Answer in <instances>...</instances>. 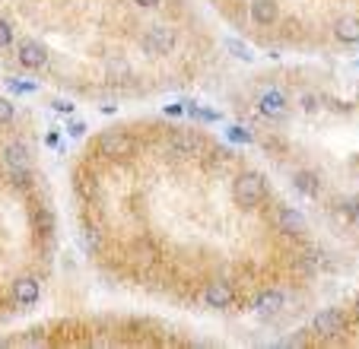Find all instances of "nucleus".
<instances>
[{
	"mask_svg": "<svg viewBox=\"0 0 359 349\" xmlns=\"http://www.w3.org/2000/svg\"><path fill=\"white\" fill-rule=\"evenodd\" d=\"M302 108L305 111H315V108H318V99H315V95H302Z\"/></svg>",
	"mask_w": 359,
	"mask_h": 349,
	"instance_id": "19",
	"label": "nucleus"
},
{
	"mask_svg": "<svg viewBox=\"0 0 359 349\" xmlns=\"http://www.w3.org/2000/svg\"><path fill=\"white\" fill-rule=\"evenodd\" d=\"M169 149H172L175 156H201L203 140H201L197 134H191V130H172Z\"/></svg>",
	"mask_w": 359,
	"mask_h": 349,
	"instance_id": "9",
	"label": "nucleus"
},
{
	"mask_svg": "<svg viewBox=\"0 0 359 349\" xmlns=\"http://www.w3.org/2000/svg\"><path fill=\"white\" fill-rule=\"evenodd\" d=\"M99 153L105 159H128L134 153V140L124 130H109V134L99 137Z\"/></svg>",
	"mask_w": 359,
	"mask_h": 349,
	"instance_id": "3",
	"label": "nucleus"
},
{
	"mask_svg": "<svg viewBox=\"0 0 359 349\" xmlns=\"http://www.w3.org/2000/svg\"><path fill=\"white\" fill-rule=\"evenodd\" d=\"M251 20L258 26H271V22L280 20V7L273 0H251Z\"/></svg>",
	"mask_w": 359,
	"mask_h": 349,
	"instance_id": "13",
	"label": "nucleus"
},
{
	"mask_svg": "<svg viewBox=\"0 0 359 349\" xmlns=\"http://www.w3.org/2000/svg\"><path fill=\"white\" fill-rule=\"evenodd\" d=\"M356 317H359V299H356Z\"/></svg>",
	"mask_w": 359,
	"mask_h": 349,
	"instance_id": "23",
	"label": "nucleus"
},
{
	"mask_svg": "<svg viewBox=\"0 0 359 349\" xmlns=\"http://www.w3.org/2000/svg\"><path fill=\"white\" fill-rule=\"evenodd\" d=\"M229 51H236L238 57H242V61H248V57H251V54L245 51V45H238V41H229Z\"/></svg>",
	"mask_w": 359,
	"mask_h": 349,
	"instance_id": "18",
	"label": "nucleus"
},
{
	"mask_svg": "<svg viewBox=\"0 0 359 349\" xmlns=\"http://www.w3.org/2000/svg\"><path fill=\"white\" fill-rule=\"evenodd\" d=\"M13 45V26L7 20H0V48H10Z\"/></svg>",
	"mask_w": 359,
	"mask_h": 349,
	"instance_id": "17",
	"label": "nucleus"
},
{
	"mask_svg": "<svg viewBox=\"0 0 359 349\" xmlns=\"http://www.w3.org/2000/svg\"><path fill=\"white\" fill-rule=\"evenodd\" d=\"M258 111L264 114V118H283L286 114V95L280 93V89H264V93L258 95Z\"/></svg>",
	"mask_w": 359,
	"mask_h": 349,
	"instance_id": "11",
	"label": "nucleus"
},
{
	"mask_svg": "<svg viewBox=\"0 0 359 349\" xmlns=\"http://www.w3.org/2000/svg\"><path fill=\"white\" fill-rule=\"evenodd\" d=\"M232 197L242 210H255L258 203H264L267 197V182L261 172H242L232 184Z\"/></svg>",
	"mask_w": 359,
	"mask_h": 349,
	"instance_id": "1",
	"label": "nucleus"
},
{
	"mask_svg": "<svg viewBox=\"0 0 359 349\" xmlns=\"http://www.w3.org/2000/svg\"><path fill=\"white\" fill-rule=\"evenodd\" d=\"M175 45H178V35L172 26H149L140 35V48L147 57H165V54L175 51Z\"/></svg>",
	"mask_w": 359,
	"mask_h": 349,
	"instance_id": "2",
	"label": "nucleus"
},
{
	"mask_svg": "<svg viewBox=\"0 0 359 349\" xmlns=\"http://www.w3.org/2000/svg\"><path fill=\"white\" fill-rule=\"evenodd\" d=\"M292 188L299 191V194H305V197H318V191H321V182H318V174L315 172H296L292 174Z\"/></svg>",
	"mask_w": 359,
	"mask_h": 349,
	"instance_id": "15",
	"label": "nucleus"
},
{
	"mask_svg": "<svg viewBox=\"0 0 359 349\" xmlns=\"http://www.w3.org/2000/svg\"><path fill=\"white\" fill-rule=\"evenodd\" d=\"M0 162H4V168H7L10 174L13 172H29V168H32V156H29V146L22 140L4 143V149H0Z\"/></svg>",
	"mask_w": 359,
	"mask_h": 349,
	"instance_id": "4",
	"label": "nucleus"
},
{
	"mask_svg": "<svg viewBox=\"0 0 359 349\" xmlns=\"http://www.w3.org/2000/svg\"><path fill=\"white\" fill-rule=\"evenodd\" d=\"M41 296V286L35 276H20V280L13 282V302L20 305V308H32L35 302H39Z\"/></svg>",
	"mask_w": 359,
	"mask_h": 349,
	"instance_id": "8",
	"label": "nucleus"
},
{
	"mask_svg": "<svg viewBox=\"0 0 359 349\" xmlns=\"http://www.w3.org/2000/svg\"><path fill=\"white\" fill-rule=\"evenodd\" d=\"M334 39L340 45H356L359 41V16H344L334 22Z\"/></svg>",
	"mask_w": 359,
	"mask_h": 349,
	"instance_id": "14",
	"label": "nucleus"
},
{
	"mask_svg": "<svg viewBox=\"0 0 359 349\" xmlns=\"http://www.w3.org/2000/svg\"><path fill=\"white\" fill-rule=\"evenodd\" d=\"M273 219H277V228L280 232H286V235H305V228H309L305 216L299 213V210H292V207H280Z\"/></svg>",
	"mask_w": 359,
	"mask_h": 349,
	"instance_id": "10",
	"label": "nucleus"
},
{
	"mask_svg": "<svg viewBox=\"0 0 359 349\" xmlns=\"http://www.w3.org/2000/svg\"><path fill=\"white\" fill-rule=\"evenodd\" d=\"M137 7H143V10H149V7H159V4H163V0H134Z\"/></svg>",
	"mask_w": 359,
	"mask_h": 349,
	"instance_id": "22",
	"label": "nucleus"
},
{
	"mask_svg": "<svg viewBox=\"0 0 359 349\" xmlns=\"http://www.w3.org/2000/svg\"><path fill=\"white\" fill-rule=\"evenodd\" d=\"M229 137H232V140H242V143H248V140H251V137H248V134H245V130H242V128H236V130H232V134H229Z\"/></svg>",
	"mask_w": 359,
	"mask_h": 349,
	"instance_id": "21",
	"label": "nucleus"
},
{
	"mask_svg": "<svg viewBox=\"0 0 359 349\" xmlns=\"http://www.w3.org/2000/svg\"><path fill=\"white\" fill-rule=\"evenodd\" d=\"M16 57H20V64L26 70H39L48 64V48L41 45L39 39H26L20 48H16Z\"/></svg>",
	"mask_w": 359,
	"mask_h": 349,
	"instance_id": "6",
	"label": "nucleus"
},
{
	"mask_svg": "<svg viewBox=\"0 0 359 349\" xmlns=\"http://www.w3.org/2000/svg\"><path fill=\"white\" fill-rule=\"evenodd\" d=\"M344 327H346V321H344V311L340 308H321L318 315H315V324H312V330L318 336H325V340L340 336L344 334Z\"/></svg>",
	"mask_w": 359,
	"mask_h": 349,
	"instance_id": "5",
	"label": "nucleus"
},
{
	"mask_svg": "<svg viewBox=\"0 0 359 349\" xmlns=\"http://www.w3.org/2000/svg\"><path fill=\"white\" fill-rule=\"evenodd\" d=\"M283 305H286V299H283V292H277V289H267V292H261L258 299H255V315H261V317H273L277 311H283Z\"/></svg>",
	"mask_w": 359,
	"mask_h": 349,
	"instance_id": "12",
	"label": "nucleus"
},
{
	"mask_svg": "<svg viewBox=\"0 0 359 349\" xmlns=\"http://www.w3.org/2000/svg\"><path fill=\"white\" fill-rule=\"evenodd\" d=\"M70 134H74V137H83V134H86V124H83V121H74V124H70Z\"/></svg>",
	"mask_w": 359,
	"mask_h": 349,
	"instance_id": "20",
	"label": "nucleus"
},
{
	"mask_svg": "<svg viewBox=\"0 0 359 349\" xmlns=\"http://www.w3.org/2000/svg\"><path fill=\"white\" fill-rule=\"evenodd\" d=\"M13 114H16L13 102H10V99H4V95H0V128H4V124H10V121H13Z\"/></svg>",
	"mask_w": 359,
	"mask_h": 349,
	"instance_id": "16",
	"label": "nucleus"
},
{
	"mask_svg": "<svg viewBox=\"0 0 359 349\" xmlns=\"http://www.w3.org/2000/svg\"><path fill=\"white\" fill-rule=\"evenodd\" d=\"M232 299H236V292H232V286L226 280H213V282H207V289H203V302H207V308L223 311V308L232 305Z\"/></svg>",
	"mask_w": 359,
	"mask_h": 349,
	"instance_id": "7",
	"label": "nucleus"
}]
</instances>
